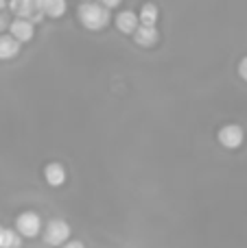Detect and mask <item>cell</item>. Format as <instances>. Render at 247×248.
Here are the masks:
<instances>
[{"instance_id":"cell-1","label":"cell","mask_w":247,"mask_h":248,"mask_svg":"<svg viewBox=\"0 0 247 248\" xmlns=\"http://www.w3.org/2000/svg\"><path fill=\"white\" fill-rule=\"evenodd\" d=\"M77 16H79V22H81L88 31L105 29L107 22H109V17H112L107 9H105L103 4H99V2H83L81 7H79Z\"/></svg>"},{"instance_id":"cell-2","label":"cell","mask_w":247,"mask_h":248,"mask_svg":"<svg viewBox=\"0 0 247 248\" xmlns=\"http://www.w3.org/2000/svg\"><path fill=\"white\" fill-rule=\"evenodd\" d=\"M68 237H70V227L66 220L53 218L46 222V227H44V240H46V244L64 246L68 242Z\"/></svg>"},{"instance_id":"cell-3","label":"cell","mask_w":247,"mask_h":248,"mask_svg":"<svg viewBox=\"0 0 247 248\" xmlns=\"http://www.w3.org/2000/svg\"><path fill=\"white\" fill-rule=\"evenodd\" d=\"M11 9V13L16 16V20H29L31 24L33 22H42V9H39V0L33 2V0H13L11 4H7Z\"/></svg>"},{"instance_id":"cell-4","label":"cell","mask_w":247,"mask_h":248,"mask_svg":"<svg viewBox=\"0 0 247 248\" xmlns=\"http://www.w3.org/2000/svg\"><path fill=\"white\" fill-rule=\"evenodd\" d=\"M16 229L20 237H35L39 231H42V218L33 211H24L16 218Z\"/></svg>"},{"instance_id":"cell-5","label":"cell","mask_w":247,"mask_h":248,"mask_svg":"<svg viewBox=\"0 0 247 248\" xmlns=\"http://www.w3.org/2000/svg\"><path fill=\"white\" fill-rule=\"evenodd\" d=\"M217 140H219V144H221L223 148L234 150V148H239V146L243 144L245 133H243V128H241L239 124H226V126L219 128Z\"/></svg>"},{"instance_id":"cell-6","label":"cell","mask_w":247,"mask_h":248,"mask_svg":"<svg viewBox=\"0 0 247 248\" xmlns=\"http://www.w3.org/2000/svg\"><path fill=\"white\" fill-rule=\"evenodd\" d=\"M9 35L18 44L31 42L33 39V24L29 20H13V22H9Z\"/></svg>"},{"instance_id":"cell-7","label":"cell","mask_w":247,"mask_h":248,"mask_svg":"<svg viewBox=\"0 0 247 248\" xmlns=\"http://www.w3.org/2000/svg\"><path fill=\"white\" fill-rule=\"evenodd\" d=\"M116 20V29L121 31V33L125 35H134V31L138 29V16H136L134 11H129V9H125V11H118V16L114 17Z\"/></svg>"},{"instance_id":"cell-8","label":"cell","mask_w":247,"mask_h":248,"mask_svg":"<svg viewBox=\"0 0 247 248\" xmlns=\"http://www.w3.org/2000/svg\"><path fill=\"white\" fill-rule=\"evenodd\" d=\"M44 179H46V183L51 185V187H61V185L66 183V170L61 163L53 161L48 163L46 168H44Z\"/></svg>"},{"instance_id":"cell-9","label":"cell","mask_w":247,"mask_h":248,"mask_svg":"<svg viewBox=\"0 0 247 248\" xmlns=\"http://www.w3.org/2000/svg\"><path fill=\"white\" fill-rule=\"evenodd\" d=\"M158 37H160V33H158L156 26H142L138 24V29L134 31V42L138 44V46H153V44L158 42Z\"/></svg>"},{"instance_id":"cell-10","label":"cell","mask_w":247,"mask_h":248,"mask_svg":"<svg viewBox=\"0 0 247 248\" xmlns=\"http://www.w3.org/2000/svg\"><path fill=\"white\" fill-rule=\"evenodd\" d=\"M20 52V44L11 37V35H0V59L7 61Z\"/></svg>"},{"instance_id":"cell-11","label":"cell","mask_w":247,"mask_h":248,"mask_svg":"<svg viewBox=\"0 0 247 248\" xmlns=\"http://www.w3.org/2000/svg\"><path fill=\"white\" fill-rule=\"evenodd\" d=\"M39 9H42V16L59 17L66 13V2L64 0H39Z\"/></svg>"},{"instance_id":"cell-12","label":"cell","mask_w":247,"mask_h":248,"mask_svg":"<svg viewBox=\"0 0 247 248\" xmlns=\"http://www.w3.org/2000/svg\"><path fill=\"white\" fill-rule=\"evenodd\" d=\"M0 248H22V237L11 229L0 227Z\"/></svg>"},{"instance_id":"cell-13","label":"cell","mask_w":247,"mask_h":248,"mask_svg":"<svg viewBox=\"0 0 247 248\" xmlns=\"http://www.w3.org/2000/svg\"><path fill=\"white\" fill-rule=\"evenodd\" d=\"M138 22L142 26H156V22H158V7L156 4H144L138 13Z\"/></svg>"},{"instance_id":"cell-14","label":"cell","mask_w":247,"mask_h":248,"mask_svg":"<svg viewBox=\"0 0 247 248\" xmlns=\"http://www.w3.org/2000/svg\"><path fill=\"white\" fill-rule=\"evenodd\" d=\"M7 2H0V33L4 29H9V17H7Z\"/></svg>"},{"instance_id":"cell-15","label":"cell","mask_w":247,"mask_h":248,"mask_svg":"<svg viewBox=\"0 0 247 248\" xmlns=\"http://www.w3.org/2000/svg\"><path fill=\"white\" fill-rule=\"evenodd\" d=\"M239 74H241V78L247 83V57H243L241 59V63H239Z\"/></svg>"},{"instance_id":"cell-16","label":"cell","mask_w":247,"mask_h":248,"mask_svg":"<svg viewBox=\"0 0 247 248\" xmlns=\"http://www.w3.org/2000/svg\"><path fill=\"white\" fill-rule=\"evenodd\" d=\"M61 248H86V246H83V242H79V240H68Z\"/></svg>"}]
</instances>
